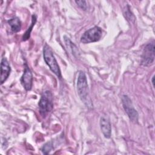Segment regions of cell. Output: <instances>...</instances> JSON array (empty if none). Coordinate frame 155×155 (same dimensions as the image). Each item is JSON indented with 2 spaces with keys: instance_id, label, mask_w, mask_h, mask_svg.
Returning a JSON list of instances; mask_svg holds the SVG:
<instances>
[{
  "instance_id": "obj_1",
  "label": "cell",
  "mask_w": 155,
  "mask_h": 155,
  "mask_svg": "<svg viewBox=\"0 0 155 155\" xmlns=\"http://www.w3.org/2000/svg\"><path fill=\"white\" fill-rule=\"evenodd\" d=\"M77 90L81 100L87 107H92V101L88 93V87L87 79L85 73L79 71L77 81Z\"/></svg>"
},
{
  "instance_id": "obj_2",
  "label": "cell",
  "mask_w": 155,
  "mask_h": 155,
  "mask_svg": "<svg viewBox=\"0 0 155 155\" xmlns=\"http://www.w3.org/2000/svg\"><path fill=\"white\" fill-rule=\"evenodd\" d=\"M43 56L44 59L47 64V65L49 67L51 71L59 79L61 78V73L58 65V64L53 55V51L51 50L50 47L45 44L44 47L43 49Z\"/></svg>"
},
{
  "instance_id": "obj_3",
  "label": "cell",
  "mask_w": 155,
  "mask_h": 155,
  "mask_svg": "<svg viewBox=\"0 0 155 155\" xmlns=\"http://www.w3.org/2000/svg\"><path fill=\"white\" fill-rule=\"evenodd\" d=\"M39 113L42 117H45L53 108V95L50 91H45L42 94L38 103Z\"/></svg>"
},
{
  "instance_id": "obj_4",
  "label": "cell",
  "mask_w": 155,
  "mask_h": 155,
  "mask_svg": "<svg viewBox=\"0 0 155 155\" xmlns=\"http://www.w3.org/2000/svg\"><path fill=\"white\" fill-rule=\"evenodd\" d=\"M102 29L98 26H94L85 31L81 38V42L88 44L98 41L102 37Z\"/></svg>"
},
{
  "instance_id": "obj_5",
  "label": "cell",
  "mask_w": 155,
  "mask_h": 155,
  "mask_svg": "<svg viewBox=\"0 0 155 155\" xmlns=\"http://www.w3.org/2000/svg\"><path fill=\"white\" fill-rule=\"evenodd\" d=\"M122 103L124 109L130 120L133 123H137L138 113L134 109L130 98L127 95H123L122 97Z\"/></svg>"
},
{
  "instance_id": "obj_6",
  "label": "cell",
  "mask_w": 155,
  "mask_h": 155,
  "mask_svg": "<svg viewBox=\"0 0 155 155\" xmlns=\"http://www.w3.org/2000/svg\"><path fill=\"white\" fill-rule=\"evenodd\" d=\"M154 61V42H150L145 47L142 54L141 64L143 66L151 65Z\"/></svg>"
},
{
  "instance_id": "obj_7",
  "label": "cell",
  "mask_w": 155,
  "mask_h": 155,
  "mask_svg": "<svg viewBox=\"0 0 155 155\" xmlns=\"http://www.w3.org/2000/svg\"><path fill=\"white\" fill-rule=\"evenodd\" d=\"M32 81H33L32 73L30 70V68L26 65L24 68V73L21 79V82L24 88L25 89V90L29 91L31 89Z\"/></svg>"
},
{
  "instance_id": "obj_8",
  "label": "cell",
  "mask_w": 155,
  "mask_h": 155,
  "mask_svg": "<svg viewBox=\"0 0 155 155\" xmlns=\"http://www.w3.org/2000/svg\"><path fill=\"white\" fill-rule=\"evenodd\" d=\"M10 66L5 58H2L1 63V84H2L8 78L10 73Z\"/></svg>"
},
{
  "instance_id": "obj_9",
  "label": "cell",
  "mask_w": 155,
  "mask_h": 155,
  "mask_svg": "<svg viewBox=\"0 0 155 155\" xmlns=\"http://www.w3.org/2000/svg\"><path fill=\"white\" fill-rule=\"evenodd\" d=\"M100 127L104 137L106 138H110L111 134V128L110 120L107 117L102 116L101 117Z\"/></svg>"
},
{
  "instance_id": "obj_10",
  "label": "cell",
  "mask_w": 155,
  "mask_h": 155,
  "mask_svg": "<svg viewBox=\"0 0 155 155\" xmlns=\"http://www.w3.org/2000/svg\"><path fill=\"white\" fill-rule=\"evenodd\" d=\"M8 24L10 26L11 30L14 33H17L21 28V22L19 18L13 17L8 21Z\"/></svg>"
},
{
  "instance_id": "obj_11",
  "label": "cell",
  "mask_w": 155,
  "mask_h": 155,
  "mask_svg": "<svg viewBox=\"0 0 155 155\" xmlns=\"http://www.w3.org/2000/svg\"><path fill=\"white\" fill-rule=\"evenodd\" d=\"M36 22V15H33L32 16L31 25V26H30V27H28V30H27V31L25 32V33L24 35L23 38H22L23 41L27 40V39L29 38V37H30V33H31V30H32V28H33V27L35 25V24Z\"/></svg>"
},
{
  "instance_id": "obj_12",
  "label": "cell",
  "mask_w": 155,
  "mask_h": 155,
  "mask_svg": "<svg viewBox=\"0 0 155 155\" xmlns=\"http://www.w3.org/2000/svg\"><path fill=\"white\" fill-rule=\"evenodd\" d=\"M53 144L51 143V142H48L47 143H46L42 147V151L44 154H48L51 150L53 149Z\"/></svg>"
},
{
  "instance_id": "obj_13",
  "label": "cell",
  "mask_w": 155,
  "mask_h": 155,
  "mask_svg": "<svg viewBox=\"0 0 155 155\" xmlns=\"http://www.w3.org/2000/svg\"><path fill=\"white\" fill-rule=\"evenodd\" d=\"M75 2L78 5V7H79L81 9L84 10H87L88 6L87 2L85 1H76Z\"/></svg>"
},
{
  "instance_id": "obj_14",
  "label": "cell",
  "mask_w": 155,
  "mask_h": 155,
  "mask_svg": "<svg viewBox=\"0 0 155 155\" xmlns=\"http://www.w3.org/2000/svg\"><path fill=\"white\" fill-rule=\"evenodd\" d=\"M151 82H152V84H153V88H154V76H153V78H152Z\"/></svg>"
}]
</instances>
